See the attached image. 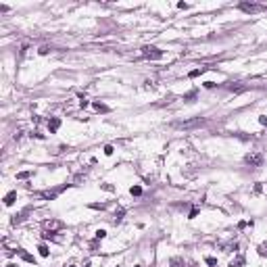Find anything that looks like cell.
<instances>
[{
    "label": "cell",
    "instance_id": "6da1fadb",
    "mask_svg": "<svg viewBox=\"0 0 267 267\" xmlns=\"http://www.w3.org/2000/svg\"><path fill=\"white\" fill-rule=\"evenodd\" d=\"M263 161H265V159H263V154H261V152H248V154L244 157V163H246V165H250V167H261V165H263Z\"/></svg>",
    "mask_w": 267,
    "mask_h": 267
},
{
    "label": "cell",
    "instance_id": "7a4b0ae2",
    "mask_svg": "<svg viewBox=\"0 0 267 267\" xmlns=\"http://www.w3.org/2000/svg\"><path fill=\"white\" fill-rule=\"evenodd\" d=\"M142 57L150 58V61H159V58H163V50L154 46H142Z\"/></svg>",
    "mask_w": 267,
    "mask_h": 267
},
{
    "label": "cell",
    "instance_id": "3957f363",
    "mask_svg": "<svg viewBox=\"0 0 267 267\" xmlns=\"http://www.w3.org/2000/svg\"><path fill=\"white\" fill-rule=\"evenodd\" d=\"M67 188H69V184H63V186H58V188H52V190H44V192H40V196L46 198V200H54V198H57L63 190H67Z\"/></svg>",
    "mask_w": 267,
    "mask_h": 267
},
{
    "label": "cell",
    "instance_id": "277c9868",
    "mask_svg": "<svg viewBox=\"0 0 267 267\" xmlns=\"http://www.w3.org/2000/svg\"><path fill=\"white\" fill-rule=\"evenodd\" d=\"M200 125H205V119H194V121H182V123H175V128L180 129H192V128H200Z\"/></svg>",
    "mask_w": 267,
    "mask_h": 267
},
{
    "label": "cell",
    "instance_id": "5b68a950",
    "mask_svg": "<svg viewBox=\"0 0 267 267\" xmlns=\"http://www.w3.org/2000/svg\"><path fill=\"white\" fill-rule=\"evenodd\" d=\"M44 228H46V232H58V230L65 228V223L61 219H48V221H44Z\"/></svg>",
    "mask_w": 267,
    "mask_h": 267
},
{
    "label": "cell",
    "instance_id": "8992f818",
    "mask_svg": "<svg viewBox=\"0 0 267 267\" xmlns=\"http://www.w3.org/2000/svg\"><path fill=\"white\" fill-rule=\"evenodd\" d=\"M240 9H242L244 13H259V11H265V6H261V4H248V2H242L240 4Z\"/></svg>",
    "mask_w": 267,
    "mask_h": 267
},
{
    "label": "cell",
    "instance_id": "52a82bcc",
    "mask_svg": "<svg viewBox=\"0 0 267 267\" xmlns=\"http://www.w3.org/2000/svg\"><path fill=\"white\" fill-rule=\"evenodd\" d=\"M58 128H61V119H58V117H52V119L48 121V132H50V134H57Z\"/></svg>",
    "mask_w": 267,
    "mask_h": 267
},
{
    "label": "cell",
    "instance_id": "ba28073f",
    "mask_svg": "<svg viewBox=\"0 0 267 267\" xmlns=\"http://www.w3.org/2000/svg\"><path fill=\"white\" fill-rule=\"evenodd\" d=\"M17 253L21 255V259H23V261H27V263H34V265H35V257H34V255H29V253H25L23 248H17Z\"/></svg>",
    "mask_w": 267,
    "mask_h": 267
},
{
    "label": "cell",
    "instance_id": "9c48e42d",
    "mask_svg": "<svg viewBox=\"0 0 267 267\" xmlns=\"http://www.w3.org/2000/svg\"><path fill=\"white\" fill-rule=\"evenodd\" d=\"M27 213H29V209H25V211H21V213H19V215H15V217H13V225H17V223H21V221L25 219V215H27Z\"/></svg>",
    "mask_w": 267,
    "mask_h": 267
},
{
    "label": "cell",
    "instance_id": "30bf717a",
    "mask_svg": "<svg viewBox=\"0 0 267 267\" xmlns=\"http://www.w3.org/2000/svg\"><path fill=\"white\" fill-rule=\"evenodd\" d=\"M15 198H17V192H15V190H11V192L4 196V205H6V207H11L13 202H15Z\"/></svg>",
    "mask_w": 267,
    "mask_h": 267
},
{
    "label": "cell",
    "instance_id": "8fae6325",
    "mask_svg": "<svg viewBox=\"0 0 267 267\" xmlns=\"http://www.w3.org/2000/svg\"><path fill=\"white\" fill-rule=\"evenodd\" d=\"M242 265H244V257L238 255L236 259H232V261H230V265H228V267H242Z\"/></svg>",
    "mask_w": 267,
    "mask_h": 267
},
{
    "label": "cell",
    "instance_id": "7c38bea8",
    "mask_svg": "<svg viewBox=\"0 0 267 267\" xmlns=\"http://www.w3.org/2000/svg\"><path fill=\"white\" fill-rule=\"evenodd\" d=\"M92 106L96 109V111H98V113H109V111H111V109H109L106 105H102V102H98V100H96V102H94Z\"/></svg>",
    "mask_w": 267,
    "mask_h": 267
},
{
    "label": "cell",
    "instance_id": "4fadbf2b",
    "mask_svg": "<svg viewBox=\"0 0 267 267\" xmlns=\"http://www.w3.org/2000/svg\"><path fill=\"white\" fill-rule=\"evenodd\" d=\"M38 250H40V257H48V255H50V248H48L46 244H40Z\"/></svg>",
    "mask_w": 267,
    "mask_h": 267
},
{
    "label": "cell",
    "instance_id": "5bb4252c",
    "mask_svg": "<svg viewBox=\"0 0 267 267\" xmlns=\"http://www.w3.org/2000/svg\"><path fill=\"white\" fill-rule=\"evenodd\" d=\"M194 98H196V90H192V92L184 94V100H186V102H194Z\"/></svg>",
    "mask_w": 267,
    "mask_h": 267
},
{
    "label": "cell",
    "instance_id": "9a60e30c",
    "mask_svg": "<svg viewBox=\"0 0 267 267\" xmlns=\"http://www.w3.org/2000/svg\"><path fill=\"white\" fill-rule=\"evenodd\" d=\"M205 71H207V67H200V69H194V71H190V73H188V77H198V75H200V73H205Z\"/></svg>",
    "mask_w": 267,
    "mask_h": 267
},
{
    "label": "cell",
    "instance_id": "2e32d148",
    "mask_svg": "<svg viewBox=\"0 0 267 267\" xmlns=\"http://www.w3.org/2000/svg\"><path fill=\"white\" fill-rule=\"evenodd\" d=\"M169 263H171V267H184V261H182L180 257H173V259H171Z\"/></svg>",
    "mask_w": 267,
    "mask_h": 267
},
{
    "label": "cell",
    "instance_id": "e0dca14e",
    "mask_svg": "<svg viewBox=\"0 0 267 267\" xmlns=\"http://www.w3.org/2000/svg\"><path fill=\"white\" fill-rule=\"evenodd\" d=\"M257 250H259V255H261V257H267V244H259Z\"/></svg>",
    "mask_w": 267,
    "mask_h": 267
},
{
    "label": "cell",
    "instance_id": "ac0fdd59",
    "mask_svg": "<svg viewBox=\"0 0 267 267\" xmlns=\"http://www.w3.org/2000/svg\"><path fill=\"white\" fill-rule=\"evenodd\" d=\"M34 171H21V173H17V180H27V177H32Z\"/></svg>",
    "mask_w": 267,
    "mask_h": 267
},
{
    "label": "cell",
    "instance_id": "d6986e66",
    "mask_svg": "<svg viewBox=\"0 0 267 267\" xmlns=\"http://www.w3.org/2000/svg\"><path fill=\"white\" fill-rule=\"evenodd\" d=\"M129 192H132V196H140V194H142V188H140V186H132Z\"/></svg>",
    "mask_w": 267,
    "mask_h": 267
},
{
    "label": "cell",
    "instance_id": "ffe728a7",
    "mask_svg": "<svg viewBox=\"0 0 267 267\" xmlns=\"http://www.w3.org/2000/svg\"><path fill=\"white\" fill-rule=\"evenodd\" d=\"M205 261H207V265H209V267H217V259H215V257H207Z\"/></svg>",
    "mask_w": 267,
    "mask_h": 267
},
{
    "label": "cell",
    "instance_id": "44dd1931",
    "mask_svg": "<svg viewBox=\"0 0 267 267\" xmlns=\"http://www.w3.org/2000/svg\"><path fill=\"white\" fill-rule=\"evenodd\" d=\"M123 213H125V211H123V209H119V211H117V213H115V223H119V221L123 219Z\"/></svg>",
    "mask_w": 267,
    "mask_h": 267
},
{
    "label": "cell",
    "instance_id": "7402d4cb",
    "mask_svg": "<svg viewBox=\"0 0 267 267\" xmlns=\"http://www.w3.org/2000/svg\"><path fill=\"white\" fill-rule=\"evenodd\" d=\"M113 150H115V148H113L111 144H106V146H105V154H106V157H111V154H113Z\"/></svg>",
    "mask_w": 267,
    "mask_h": 267
},
{
    "label": "cell",
    "instance_id": "603a6c76",
    "mask_svg": "<svg viewBox=\"0 0 267 267\" xmlns=\"http://www.w3.org/2000/svg\"><path fill=\"white\" fill-rule=\"evenodd\" d=\"M48 52H50V48H48V46H42L40 50H38V54H42V57H44V54H48Z\"/></svg>",
    "mask_w": 267,
    "mask_h": 267
},
{
    "label": "cell",
    "instance_id": "cb8c5ba5",
    "mask_svg": "<svg viewBox=\"0 0 267 267\" xmlns=\"http://www.w3.org/2000/svg\"><path fill=\"white\" fill-rule=\"evenodd\" d=\"M105 236H106V232H105V230H98V232H96V240H102Z\"/></svg>",
    "mask_w": 267,
    "mask_h": 267
},
{
    "label": "cell",
    "instance_id": "d4e9b609",
    "mask_svg": "<svg viewBox=\"0 0 267 267\" xmlns=\"http://www.w3.org/2000/svg\"><path fill=\"white\" fill-rule=\"evenodd\" d=\"M90 209H100L102 211V209H106V205L105 202H100V205H90Z\"/></svg>",
    "mask_w": 267,
    "mask_h": 267
},
{
    "label": "cell",
    "instance_id": "484cf974",
    "mask_svg": "<svg viewBox=\"0 0 267 267\" xmlns=\"http://www.w3.org/2000/svg\"><path fill=\"white\" fill-rule=\"evenodd\" d=\"M196 215H198V209H196V207H194V209L190 211V215H188V219H194Z\"/></svg>",
    "mask_w": 267,
    "mask_h": 267
},
{
    "label": "cell",
    "instance_id": "4316f807",
    "mask_svg": "<svg viewBox=\"0 0 267 267\" xmlns=\"http://www.w3.org/2000/svg\"><path fill=\"white\" fill-rule=\"evenodd\" d=\"M259 123H261V125H265V128H267V117H265V115H261V117H259Z\"/></svg>",
    "mask_w": 267,
    "mask_h": 267
},
{
    "label": "cell",
    "instance_id": "83f0119b",
    "mask_svg": "<svg viewBox=\"0 0 267 267\" xmlns=\"http://www.w3.org/2000/svg\"><path fill=\"white\" fill-rule=\"evenodd\" d=\"M100 188H102V190H109V192L113 190V186H111V184H100Z\"/></svg>",
    "mask_w": 267,
    "mask_h": 267
},
{
    "label": "cell",
    "instance_id": "f1b7e54d",
    "mask_svg": "<svg viewBox=\"0 0 267 267\" xmlns=\"http://www.w3.org/2000/svg\"><path fill=\"white\" fill-rule=\"evenodd\" d=\"M215 86H217L215 81H205V88H215Z\"/></svg>",
    "mask_w": 267,
    "mask_h": 267
},
{
    "label": "cell",
    "instance_id": "f546056e",
    "mask_svg": "<svg viewBox=\"0 0 267 267\" xmlns=\"http://www.w3.org/2000/svg\"><path fill=\"white\" fill-rule=\"evenodd\" d=\"M6 267H19V265H15V263H9V265H6Z\"/></svg>",
    "mask_w": 267,
    "mask_h": 267
},
{
    "label": "cell",
    "instance_id": "4dcf8cb0",
    "mask_svg": "<svg viewBox=\"0 0 267 267\" xmlns=\"http://www.w3.org/2000/svg\"><path fill=\"white\" fill-rule=\"evenodd\" d=\"M86 267H90V263H86Z\"/></svg>",
    "mask_w": 267,
    "mask_h": 267
},
{
    "label": "cell",
    "instance_id": "1f68e13d",
    "mask_svg": "<svg viewBox=\"0 0 267 267\" xmlns=\"http://www.w3.org/2000/svg\"><path fill=\"white\" fill-rule=\"evenodd\" d=\"M134 267H142V265H134Z\"/></svg>",
    "mask_w": 267,
    "mask_h": 267
}]
</instances>
